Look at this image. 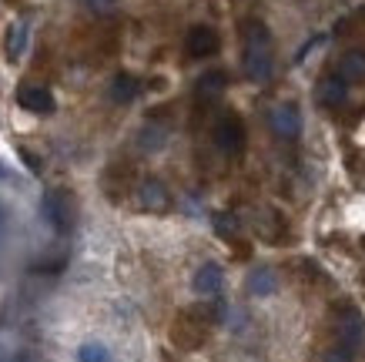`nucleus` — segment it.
<instances>
[{"mask_svg":"<svg viewBox=\"0 0 365 362\" xmlns=\"http://www.w3.org/2000/svg\"><path fill=\"white\" fill-rule=\"evenodd\" d=\"M222 286H225V272L218 262H205L198 272H195V292H198V296H218Z\"/></svg>","mask_w":365,"mask_h":362,"instance_id":"11","label":"nucleus"},{"mask_svg":"<svg viewBox=\"0 0 365 362\" xmlns=\"http://www.w3.org/2000/svg\"><path fill=\"white\" fill-rule=\"evenodd\" d=\"M339 77L345 84H362L365 81V51L355 47V51H345L339 57Z\"/></svg>","mask_w":365,"mask_h":362,"instance_id":"15","label":"nucleus"},{"mask_svg":"<svg viewBox=\"0 0 365 362\" xmlns=\"http://www.w3.org/2000/svg\"><path fill=\"white\" fill-rule=\"evenodd\" d=\"M141 94V81L134 74H128V71H121V74L111 77V88H108V98L114 101V104H131L134 98Z\"/></svg>","mask_w":365,"mask_h":362,"instance_id":"13","label":"nucleus"},{"mask_svg":"<svg viewBox=\"0 0 365 362\" xmlns=\"http://www.w3.org/2000/svg\"><path fill=\"white\" fill-rule=\"evenodd\" d=\"M17 104H21L24 111H31V114H51V111L57 108L54 94H51V88H44V84H21V88H17Z\"/></svg>","mask_w":365,"mask_h":362,"instance_id":"6","label":"nucleus"},{"mask_svg":"<svg viewBox=\"0 0 365 362\" xmlns=\"http://www.w3.org/2000/svg\"><path fill=\"white\" fill-rule=\"evenodd\" d=\"M165 141H168V131L158 128V124H148V128L138 134V144H141L144 151H158V148H165Z\"/></svg>","mask_w":365,"mask_h":362,"instance_id":"17","label":"nucleus"},{"mask_svg":"<svg viewBox=\"0 0 365 362\" xmlns=\"http://www.w3.org/2000/svg\"><path fill=\"white\" fill-rule=\"evenodd\" d=\"M225 88H228V74L215 67V71H205V74L198 77V84H195V94H198L201 104H211V101L222 98Z\"/></svg>","mask_w":365,"mask_h":362,"instance_id":"8","label":"nucleus"},{"mask_svg":"<svg viewBox=\"0 0 365 362\" xmlns=\"http://www.w3.org/2000/svg\"><path fill=\"white\" fill-rule=\"evenodd\" d=\"M322 41H325V37H322V34H319V37H315V41H312V44H305V47H302V51H299V57H295V61H305V57H309L312 51H315V47L322 44Z\"/></svg>","mask_w":365,"mask_h":362,"instance_id":"20","label":"nucleus"},{"mask_svg":"<svg viewBox=\"0 0 365 362\" xmlns=\"http://www.w3.org/2000/svg\"><path fill=\"white\" fill-rule=\"evenodd\" d=\"M41 211H44V221L51 225L54 231H71V225H74V205H71V195L67 191H47L44 195V205H41Z\"/></svg>","mask_w":365,"mask_h":362,"instance_id":"4","label":"nucleus"},{"mask_svg":"<svg viewBox=\"0 0 365 362\" xmlns=\"http://www.w3.org/2000/svg\"><path fill=\"white\" fill-rule=\"evenodd\" d=\"M27 41H31V27L24 21H14L7 27V34H4V54H7V61H21L24 51H27Z\"/></svg>","mask_w":365,"mask_h":362,"instance_id":"14","label":"nucleus"},{"mask_svg":"<svg viewBox=\"0 0 365 362\" xmlns=\"http://www.w3.org/2000/svg\"><path fill=\"white\" fill-rule=\"evenodd\" d=\"M138 198H141L144 208H151V211H165L171 205V195H168L161 178H144L141 188H138Z\"/></svg>","mask_w":365,"mask_h":362,"instance_id":"10","label":"nucleus"},{"mask_svg":"<svg viewBox=\"0 0 365 362\" xmlns=\"http://www.w3.org/2000/svg\"><path fill=\"white\" fill-rule=\"evenodd\" d=\"M275 288H278V275L272 265H255L252 272H248V292H252L255 298L275 296Z\"/></svg>","mask_w":365,"mask_h":362,"instance_id":"12","label":"nucleus"},{"mask_svg":"<svg viewBox=\"0 0 365 362\" xmlns=\"http://www.w3.org/2000/svg\"><path fill=\"white\" fill-rule=\"evenodd\" d=\"M78 362H114V356L104 342H84L78 349Z\"/></svg>","mask_w":365,"mask_h":362,"instance_id":"16","label":"nucleus"},{"mask_svg":"<svg viewBox=\"0 0 365 362\" xmlns=\"http://www.w3.org/2000/svg\"><path fill=\"white\" fill-rule=\"evenodd\" d=\"M211 141L222 154H242L245 151V141H248V131H245V121L235 114V111H225L218 114L215 128H211Z\"/></svg>","mask_w":365,"mask_h":362,"instance_id":"2","label":"nucleus"},{"mask_svg":"<svg viewBox=\"0 0 365 362\" xmlns=\"http://www.w3.org/2000/svg\"><path fill=\"white\" fill-rule=\"evenodd\" d=\"M81 4H84L91 14H101V17H104V14H114V7H118V0H81Z\"/></svg>","mask_w":365,"mask_h":362,"instance_id":"19","label":"nucleus"},{"mask_svg":"<svg viewBox=\"0 0 365 362\" xmlns=\"http://www.w3.org/2000/svg\"><path fill=\"white\" fill-rule=\"evenodd\" d=\"M218 47H222V37L215 27L208 24H195L188 34H185V54L191 61H205V57H215L218 54Z\"/></svg>","mask_w":365,"mask_h":362,"instance_id":"5","label":"nucleus"},{"mask_svg":"<svg viewBox=\"0 0 365 362\" xmlns=\"http://www.w3.org/2000/svg\"><path fill=\"white\" fill-rule=\"evenodd\" d=\"M322 362H355V349H345V346H335L322 356Z\"/></svg>","mask_w":365,"mask_h":362,"instance_id":"18","label":"nucleus"},{"mask_svg":"<svg viewBox=\"0 0 365 362\" xmlns=\"http://www.w3.org/2000/svg\"><path fill=\"white\" fill-rule=\"evenodd\" d=\"M268 128L282 138V141H295L302 134V108L295 101H282L268 111Z\"/></svg>","mask_w":365,"mask_h":362,"instance_id":"3","label":"nucleus"},{"mask_svg":"<svg viewBox=\"0 0 365 362\" xmlns=\"http://www.w3.org/2000/svg\"><path fill=\"white\" fill-rule=\"evenodd\" d=\"M315 98L325 104V108H342L345 98H349V84H345L339 74H329L319 81V88H315Z\"/></svg>","mask_w":365,"mask_h":362,"instance_id":"9","label":"nucleus"},{"mask_svg":"<svg viewBox=\"0 0 365 362\" xmlns=\"http://www.w3.org/2000/svg\"><path fill=\"white\" fill-rule=\"evenodd\" d=\"M242 67L245 77L255 84H265L275 74V47H272V31L265 21L248 17L242 21Z\"/></svg>","mask_w":365,"mask_h":362,"instance_id":"1","label":"nucleus"},{"mask_svg":"<svg viewBox=\"0 0 365 362\" xmlns=\"http://www.w3.org/2000/svg\"><path fill=\"white\" fill-rule=\"evenodd\" d=\"M365 332V318L359 308H345L342 316H339V322H335V336H339V346H345V349H355L359 346V339H362Z\"/></svg>","mask_w":365,"mask_h":362,"instance_id":"7","label":"nucleus"}]
</instances>
